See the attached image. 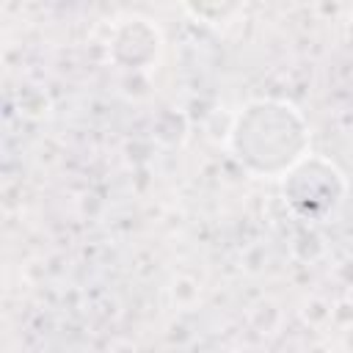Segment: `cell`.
Returning <instances> with one entry per match:
<instances>
[{
  "label": "cell",
  "mask_w": 353,
  "mask_h": 353,
  "mask_svg": "<svg viewBox=\"0 0 353 353\" xmlns=\"http://www.w3.org/2000/svg\"><path fill=\"white\" fill-rule=\"evenodd\" d=\"M229 152L248 174L281 179L309 154V124L287 99H251L229 127Z\"/></svg>",
  "instance_id": "6da1fadb"
},
{
  "label": "cell",
  "mask_w": 353,
  "mask_h": 353,
  "mask_svg": "<svg viewBox=\"0 0 353 353\" xmlns=\"http://www.w3.org/2000/svg\"><path fill=\"white\" fill-rule=\"evenodd\" d=\"M287 207L303 221H328L339 212L347 196V179L336 163L323 154H306L281 176Z\"/></svg>",
  "instance_id": "7a4b0ae2"
},
{
  "label": "cell",
  "mask_w": 353,
  "mask_h": 353,
  "mask_svg": "<svg viewBox=\"0 0 353 353\" xmlns=\"http://www.w3.org/2000/svg\"><path fill=\"white\" fill-rule=\"evenodd\" d=\"M160 44H163L160 30L149 19L130 17L116 28L113 41H110V52L124 69H141V66L157 61Z\"/></svg>",
  "instance_id": "3957f363"
}]
</instances>
